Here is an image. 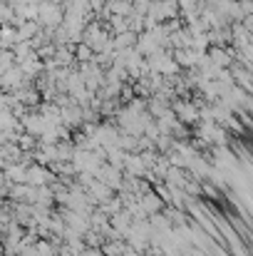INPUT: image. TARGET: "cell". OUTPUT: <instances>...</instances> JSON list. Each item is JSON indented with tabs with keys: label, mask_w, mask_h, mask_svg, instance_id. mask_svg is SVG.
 Returning <instances> with one entry per match:
<instances>
[{
	"label": "cell",
	"mask_w": 253,
	"mask_h": 256,
	"mask_svg": "<svg viewBox=\"0 0 253 256\" xmlns=\"http://www.w3.org/2000/svg\"><path fill=\"white\" fill-rule=\"evenodd\" d=\"M77 58H80V60H89V58H92V48H89V45H82V48L77 50Z\"/></svg>",
	"instance_id": "2"
},
{
	"label": "cell",
	"mask_w": 253,
	"mask_h": 256,
	"mask_svg": "<svg viewBox=\"0 0 253 256\" xmlns=\"http://www.w3.org/2000/svg\"><path fill=\"white\" fill-rule=\"evenodd\" d=\"M0 8H2V0H0Z\"/></svg>",
	"instance_id": "3"
},
{
	"label": "cell",
	"mask_w": 253,
	"mask_h": 256,
	"mask_svg": "<svg viewBox=\"0 0 253 256\" xmlns=\"http://www.w3.org/2000/svg\"><path fill=\"white\" fill-rule=\"evenodd\" d=\"M10 45H17V30L2 25V28H0V48L5 50V48H10Z\"/></svg>",
	"instance_id": "1"
}]
</instances>
